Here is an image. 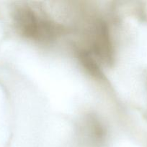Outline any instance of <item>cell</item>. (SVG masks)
I'll list each match as a JSON object with an SVG mask.
<instances>
[{
  "instance_id": "6da1fadb",
  "label": "cell",
  "mask_w": 147,
  "mask_h": 147,
  "mask_svg": "<svg viewBox=\"0 0 147 147\" xmlns=\"http://www.w3.org/2000/svg\"><path fill=\"white\" fill-rule=\"evenodd\" d=\"M14 21L19 32L34 41L49 42L56 38L62 31L61 24L30 6L17 7Z\"/></svg>"
}]
</instances>
